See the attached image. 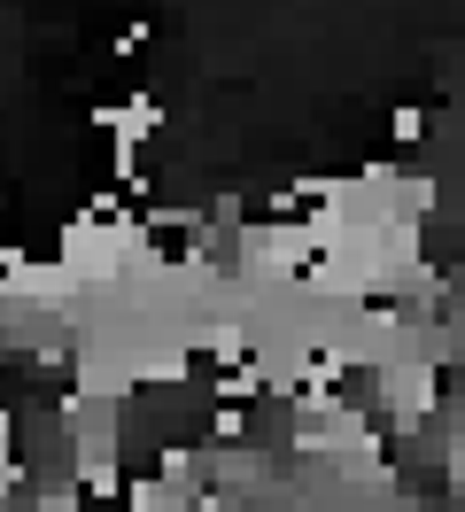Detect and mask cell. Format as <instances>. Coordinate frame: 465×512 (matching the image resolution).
<instances>
[{"label": "cell", "instance_id": "6da1fadb", "mask_svg": "<svg viewBox=\"0 0 465 512\" xmlns=\"http://www.w3.org/2000/svg\"><path fill=\"white\" fill-rule=\"evenodd\" d=\"M427 132V109H396V140H419Z\"/></svg>", "mask_w": 465, "mask_h": 512}]
</instances>
